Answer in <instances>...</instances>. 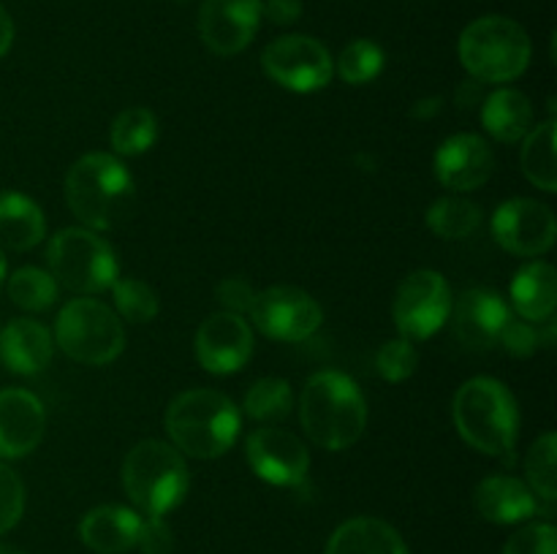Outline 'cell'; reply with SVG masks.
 <instances>
[{"mask_svg": "<svg viewBox=\"0 0 557 554\" xmlns=\"http://www.w3.org/2000/svg\"><path fill=\"white\" fill-rule=\"evenodd\" d=\"M484 81H479V79H466V81H460V85H457V92H455V101H457V106L460 109H473L476 106V103H482L484 101Z\"/></svg>", "mask_w": 557, "mask_h": 554, "instance_id": "41", "label": "cell"}, {"mask_svg": "<svg viewBox=\"0 0 557 554\" xmlns=\"http://www.w3.org/2000/svg\"><path fill=\"white\" fill-rule=\"evenodd\" d=\"M49 272L60 286L74 293H103L120 277L112 244L90 228L71 226L52 237L47 248Z\"/></svg>", "mask_w": 557, "mask_h": 554, "instance_id": "8", "label": "cell"}, {"mask_svg": "<svg viewBox=\"0 0 557 554\" xmlns=\"http://www.w3.org/2000/svg\"><path fill=\"white\" fill-rule=\"evenodd\" d=\"M141 516L123 505H98L79 521V538L96 554H125L139 541Z\"/></svg>", "mask_w": 557, "mask_h": 554, "instance_id": "21", "label": "cell"}, {"mask_svg": "<svg viewBox=\"0 0 557 554\" xmlns=\"http://www.w3.org/2000/svg\"><path fill=\"white\" fill-rule=\"evenodd\" d=\"M441 106H444V98L441 96H433V98H422V101H417L411 106V117L417 119H430L435 117V114L441 112Z\"/></svg>", "mask_w": 557, "mask_h": 554, "instance_id": "42", "label": "cell"}, {"mask_svg": "<svg viewBox=\"0 0 557 554\" xmlns=\"http://www.w3.org/2000/svg\"><path fill=\"white\" fill-rule=\"evenodd\" d=\"M112 147L117 155L136 158L145 155L158 139V119L150 109L145 106H128L114 117L112 123Z\"/></svg>", "mask_w": 557, "mask_h": 554, "instance_id": "28", "label": "cell"}, {"mask_svg": "<svg viewBox=\"0 0 557 554\" xmlns=\"http://www.w3.org/2000/svg\"><path fill=\"white\" fill-rule=\"evenodd\" d=\"M324 554H408V546L384 519L354 516L332 532Z\"/></svg>", "mask_w": 557, "mask_h": 554, "instance_id": "22", "label": "cell"}, {"mask_svg": "<svg viewBox=\"0 0 557 554\" xmlns=\"http://www.w3.org/2000/svg\"><path fill=\"white\" fill-rule=\"evenodd\" d=\"M493 237L509 253L536 259L557 239L555 212L536 199L504 201L493 215Z\"/></svg>", "mask_w": 557, "mask_h": 554, "instance_id": "12", "label": "cell"}, {"mask_svg": "<svg viewBox=\"0 0 557 554\" xmlns=\"http://www.w3.org/2000/svg\"><path fill=\"white\" fill-rule=\"evenodd\" d=\"M253 356V331L243 315L212 313L196 331V358L212 375L239 373Z\"/></svg>", "mask_w": 557, "mask_h": 554, "instance_id": "14", "label": "cell"}, {"mask_svg": "<svg viewBox=\"0 0 557 554\" xmlns=\"http://www.w3.org/2000/svg\"><path fill=\"white\" fill-rule=\"evenodd\" d=\"M419 353L413 348L411 340L406 337H397L381 345V351L375 353V369H379L381 378L392 380V383H400V380L411 378L417 373Z\"/></svg>", "mask_w": 557, "mask_h": 554, "instance_id": "35", "label": "cell"}, {"mask_svg": "<svg viewBox=\"0 0 557 554\" xmlns=\"http://www.w3.org/2000/svg\"><path fill=\"white\" fill-rule=\"evenodd\" d=\"M163 424L180 454L194 459H218L237 443L243 416L223 391L188 389L174 396Z\"/></svg>", "mask_w": 557, "mask_h": 554, "instance_id": "4", "label": "cell"}, {"mask_svg": "<svg viewBox=\"0 0 557 554\" xmlns=\"http://www.w3.org/2000/svg\"><path fill=\"white\" fill-rule=\"evenodd\" d=\"M482 125L493 139L520 141L533 128V103L525 92L500 87L482 101Z\"/></svg>", "mask_w": 557, "mask_h": 554, "instance_id": "25", "label": "cell"}, {"mask_svg": "<svg viewBox=\"0 0 557 554\" xmlns=\"http://www.w3.org/2000/svg\"><path fill=\"white\" fill-rule=\"evenodd\" d=\"M109 291L114 297V310L128 324H150L158 310H161L158 293L145 280H136V277H117Z\"/></svg>", "mask_w": 557, "mask_h": 554, "instance_id": "32", "label": "cell"}, {"mask_svg": "<svg viewBox=\"0 0 557 554\" xmlns=\"http://www.w3.org/2000/svg\"><path fill=\"white\" fill-rule=\"evenodd\" d=\"M522 172L544 193L557 190V168H555V119L533 125L522 141Z\"/></svg>", "mask_w": 557, "mask_h": 554, "instance_id": "26", "label": "cell"}, {"mask_svg": "<svg viewBox=\"0 0 557 554\" xmlns=\"http://www.w3.org/2000/svg\"><path fill=\"white\" fill-rule=\"evenodd\" d=\"M495 155L493 147L476 134H455L435 152V174L441 185L457 193L476 190L493 177Z\"/></svg>", "mask_w": 557, "mask_h": 554, "instance_id": "17", "label": "cell"}, {"mask_svg": "<svg viewBox=\"0 0 557 554\" xmlns=\"http://www.w3.org/2000/svg\"><path fill=\"white\" fill-rule=\"evenodd\" d=\"M47 234V217L30 196L20 190H0V248L25 253Z\"/></svg>", "mask_w": 557, "mask_h": 554, "instance_id": "23", "label": "cell"}, {"mask_svg": "<svg viewBox=\"0 0 557 554\" xmlns=\"http://www.w3.org/2000/svg\"><path fill=\"white\" fill-rule=\"evenodd\" d=\"M136 546L141 549V554H172L174 549V536L172 527L163 521V516H145L139 527V541Z\"/></svg>", "mask_w": 557, "mask_h": 554, "instance_id": "39", "label": "cell"}, {"mask_svg": "<svg viewBox=\"0 0 557 554\" xmlns=\"http://www.w3.org/2000/svg\"><path fill=\"white\" fill-rule=\"evenodd\" d=\"M555 342V324L553 318L544 320V324H531V320L522 318H509L506 320L504 331H500L498 345L504 348L511 356H533L542 345H553Z\"/></svg>", "mask_w": 557, "mask_h": 554, "instance_id": "34", "label": "cell"}, {"mask_svg": "<svg viewBox=\"0 0 557 554\" xmlns=\"http://www.w3.org/2000/svg\"><path fill=\"white\" fill-rule=\"evenodd\" d=\"M302 429L326 451H346L368 427V402L359 386L337 369L310 375L299 396Z\"/></svg>", "mask_w": 557, "mask_h": 554, "instance_id": "3", "label": "cell"}, {"mask_svg": "<svg viewBox=\"0 0 557 554\" xmlns=\"http://www.w3.org/2000/svg\"><path fill=\"white\" fill-rule=\"evenodd\" d=\"M5 288H9L11 302L30 313H41L58 302V280L52 272L38 269V266H22L14 275H5Z\"/></svg>", "mask_w": 557, "mask_h": 554, "instance_id": "29", "label": "cell"}, {"mask_svg": "<svg viewBox=\"0 0 557 554\" xmlns=\"http://www.w3.org/2000/svg\"><path fill=\"white\" fill-rule=\"evenodd\" d=\"M54 337L33 318H14L0 331V362L14 375H38L49 367Z\"/></svg>", "mask_w": 557, "mask_h": 554, "instance_id": "19", "label": "cell"}, {"mask_svg": "<svg viewBox=\"0 0 557 554\" xmlns=\"http://www.w3.org/2000/svg\"><path fill=\"white\" fill-rule=\"evenodd\" d=\"M460 63L473 79L504 85L525 74L531 63V38L509 16H479L460 36Z\"/></svg>", "mask_w": 557, "mask_h": 554, "instance_id": "6", "label": "cell"}, {"mask_svg": "<svg viewBox=\"0 0 557 554\" xmlns=\"http://www.w3.org/2000/svg\"><path fill=\"white\" fill-rule=\"evenodd\" d=\"M248 315L261 335L281 342L308 340L324 324L321 304L297 286L264 288L256 293Z\"/></svg>", "mask_w": 557, "mask_h": 554, "instance_id": "11", "label": "cell"}, {"mask_svg": "<svg viewBox=\"0 0 557 554\" xmlns=\"http://www.w3.org/2000/svg\"><path fill=\"white\" fill-rule=\"evenodd\" d=\"M451 288L435 269H417L400 282L395 293V326L406 340H428L451 313Z\"/></svg>", "mask_w": 557, "mask_h": 554, "instance_id": "10", "label": "cell"}, {"mask_svg": "<svg viewBox=\"0 0 557 554\" xmlns=\"http://www.w3.org/2000/svg\"><path fill=\"white\" fill-rule=\"evenodd\" d=\"M54 340L65 356L90 367L112 364L125 351V329L120 315L90 297L71 299L60 307Z\"/></svg>", "mask_w": 557, "mask_h": 554, "instance_id": "7", "label": "cell"}, {"mask_svg": "<svg viewBox=\"0 0 557 554\" xmlns=\"http://www.w3.org/2000/svg\"><path fill=\"white\" fill-rule=\"evenodd\" d=\"M5 272H9V266H5V255L0 253V286L5 282Z\"/></svg>", "mask_w": 557, "mask_h": 554, "instance_id": "44", "label": "cell"}, {"mask_svg": "<svg viewBox=\"0 0 557 554\" xmlns=\"http://www.w3.org/2000/svg\"><path fill=\"white\" fill-rule=\"evenodd\" d=\"M261 68L275 85L292 92L324 90L335 76L330 49L310 36H281L261 52Z\"/></svg>", "mask_w": 557, "mask_h": 554, "instance_id": "9", "label": "cell"}, {"mask_svg": "<svg viewBox=\"0 0 557 554\" xmlns=\"http://www.w3.org/2000/svg\"><path fill=\"white\" fill-rule=\"evenodd\" d=\"M14 43V20L9 16V11L0 5V58L11 49Z\"/></svg>", "mask_w": 557, "mask_h": 554, "instance_id": "43", "label": "cell"}, {"mask_svg": "<svg viewBox=\"0 0 557 554\" xmlns=\"http://www.w3.org/2000/svg\"><path fill=\"white\" fill-rule=\"evenodd\" d=\"M245 456L256 476L272 487H299L310 470V454L302 440L281 427L253 429L245 440Z\"/></svg>", "mask_w": 557, "mask_h": 554, "instance_id": "13", "label": "cell"}, {"mask_svg": "<svg viewBox=\"0 0 557 554\" xmlns=\"http://www.w3.org/2000/svg\"><path fill=\"white\" fill-rule=\"evenodd\" d=\"M261 25V0H205L199 36L210 52L228 58L253 41Z\"/></svg>", "mask_w": 557, "mask_h": 554, "instance_id": "15", "label": "cell"}, {"mask_svg": "<svg viewBox=\"0 0 557 554\" xmlns=\"http://www.w3.org/2000/svg\"><path fill=\"white\" fill-rule=\"evenodd\" d=\"M473 505L479 516L493 525H520L539 514V498L525 481L515 476H487L473 492Z\"/></svg>", "mask_w": 557, "mask_h": 554, "instance_id": "20", "label": "cell"}, {"mask_svg": "<svg viewBox=\"0 0 557 554\" xmlns=\"http://www.w3.org/2000/svg\"><path fill=\"white\" fill-rule=\"evenodd\" d=\"M256 293L259 291L250 286V280H245V277L239 275L223 277V280L215 286V299L223 307V313H234V315L250 313V304H253Z\"/></svg>", "mask_w": 557, "mask_h": 554, "instance_id": "38", "label": "cell"}, {"mask_svg": "<svg viewBox=\"0 0 557 554\" xmlns=\"http://www.w3.org/2000/svg\"><path fill=\"white\" fill-rule=\"evenodd\" d=\"M302 16V0H267L261 3V20L272 25H294Z\"/></svg>", "mask_w": 557, "mask_h": 554, "instance_id": "40", "label": "cell"}, {"mask_svg": "<svg viewBox=\"0 0 557 554\" xmlns=\"http://www.w3.org/2000/svg\"><path fill=\"white\" fill-rule=\"evenodd\" d=\"M457 432L471 449L487 456H498L506 465L517 459L515 445L520 435V405L509 386L479 375L457 389L451 402Z\"/></svg>", "mask_w": 557, "mask_h": 554, "instance_id": "2", "label": "cell"}, {"mask_svg": "<svg viewBox=\"0 0 557 554\" xmlns=\"http://www.w3.org/2000/svg\"><path fill=\"white\" fill-rule=\"evenodd\" d=\"M0 554H22V552H16V549H11V546H5V543H0Z\"/></svg>", "mask_w": 557, "mask_h": 554, "instance_id": "45", "label": "cell"}, {"mask_svg": "<svg viewBox=\"0 0 557 554\" xmlns=\"http://www.w3.org/2000/svg\"><path fill=\"white\" fill-rule=\"evenodd\" d=\"M120 481L141 514L166 516L188 494L190 470L185 456L172 443L150 438L125 454Z\"/></svg>", "mask_w": 557, "mask_h": 554, "instance_id": "5", "label": "cell"}, {"mask_svg": "<svg viewBox=\"0 0 557 554\" xmlns=\"http://www.w3.org/2000/svg\"><path fill=\"white\" fill-rule=\"evenodd\" d=\"M245 413L261 424L283 421L294 407V391L286 378H261L245 394Z\"/></svg>", "mask_w": 557, "mask_h": 554, "instance_id": "30", "label": "cell"}, {"mask_svg": "<svg viewBox=\"0 0 557 554\" xmlns=\"http://www.w3.org/2000/svg\"><path fill=\"white\" fill-rule=\"evenodd\" d=\"M504 554H557V530L549 521H531L506 541Z\"/></svg>", "mask_w": 557, "mask_h": 554, "instance_id": "36", "label": "cell"}, {"mask_svg": "<svg viewBox=\"0 0 557 554\" xmlns=\"http://www.w3.org/2000/svg\"><path fill=\"white\" fill-rule=\"evenodd\" d=\"M47 429L41 400L27 389H0V456L22 459L38 449Z\"/></svg>", "mask_w": 557, "mask_h": 554, "instance_id": "18", "label": "cell"}, {"mask_svg": "<svg viewBox=\"0 0 557 554\" xmlns=\"http://www.w3.org/2000/svg\"><path fill=\"white\" fill-rule=\"evenodd\" d=\"M455 310V335L471 351H493L498 348L500 331H504L506 320L511 318L509 304L504 302L498 291H490V288H468L457 304H451Z\"/></svg>", "mask_w": 557, "mask_h": 554, "instance_id": "16", "label": "cell"}, {"mask_svg": "<svg viewBox=\"0 0 557 554\" xmlns=\"http://www.w3.org/2000/svg\"><path fill=\"white\" fill-rule=\"evenodd\" d=\"M65 201L85 228L112 231L134 210V177L117 155L87 152L65 174Z\"/></svg>", "mask_w": 557, "mask_h": 554, "instance_id": "1", "label": "cell"}, {"mask_svg": "<svg viewBox=\"0 0 557 554\" xmlns=\"http://www.w3.org/2000/svg\"><path fill=\"white\" fill-rule=\"evenodd\" d=\"M384 63L386 54L379 43L370 41V38H357V41H351L343 49L335 63V71L346 85L357 87L373 81L384 71Z\"/></svg>", "mask_w": 557, "mask_h": 554, "instance_id": "31", "label": "cell"}, {"mask_svg": "<svg viewBox=\"0 0 557 554\" xmlns=\"http://www.w3.org/2000/svg\"><path fill=\"white\" fill-rule=\"evenodd\" d=\"M25 511V487L22 478L0 462V536L16 527Z\"/></svg>", "mask_w": 557, "mask_h": 554, "instance_id": "37", "label": "cell"}, {"mask_svg": "<svg viewBox=\"0 0 557 554\" xmlns=\"http://www.w3.org/2000/svg\"><path fill=\"white\" fill-rule=\"evenodd\" d=\"M555 451H557L555 432H544L542 438L531 445V451H528V459H525L528 487H531V492L536 494L539 500H544L547 505H553L557 498Z\"/></svg>", "mask_w": 557, "mask_h": 554, "instance_id": "33", "label": "cell"}, {"mask_svg": "<svg viewBox=\"0 0 557 554\" xmlns=\"http://www.w3.org/2000/svg\"><path fill=\"white\" fill-rule=\"evenodd\" d=\"M430 231L441 239H468L479 231L484 212L476 201L466 196H444L424 215Z\"/></svg>", "mask_w": 557, "mask_h": 554, "instance_id": "27", "label": "cell"}, {"mask_svg": "<svg viewBox=\"0 0 557 554\" xmlns=\"http://www.w3.org/2000/svg\"><path fill=\"white\" fill-rule=\"evenodd\" d=\"M511 304L517 315L531 324H544L553 318L557 307V275L547 261H533L522 266L511 280Z\"/></svg>", "mask_w": 557, "mask_h": 554, "instance_id": "24", "label": "cell"}]
</instances>
